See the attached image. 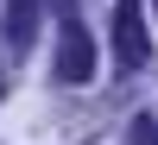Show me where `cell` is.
Instances as JSON below:
<instances>
[{
  "label": "cell",
  "instance_id": "obj_3",
  "mask_svg": "<svg viewBox=\"0 0 158 145\" xmlns=\"http://www.w3.org/2000/svg\"><path fill=\"white\" fill-rule=\"evenodd\" d=\"M32 32H38V0H6V44L19 50H32Z\"/></svg>",
  "mask_w": 158,
  "mask_h": 145
},
{
  "label": "cell",
  "instance_id": "obj_4",
  "mask_svg": "<svg viewBox=\"0 0 158 145\" xmlns=\"http://www.w3.org/2000/svg\"><path fill=\"white\" fill-rule=\"evenodd\" d=\"M127 139H133V145H158V120H152V114H139V120L127 126Z\"/></svg>",
  "mask_w": 158,
  "mask_h": 145
},
{
  "label": "cell",
  "instance_id": "obj_1",
  "mask_svg": "<svg viewBox=\"0 0 158 145\" xmlns=\"http://www.w3.org/2000/svg\"><path fill=\"white\" fill-rule=\"evenodd\" d=\"M57 82L63 88H82L95 82V38L76 13H63V32H57Z\"/></svg>",
  "mask_w": 158,
  "mask_h": 145
},
{
  "label": "cell",
  "instance_id": "obj_2",
  "mask_svg": "<svg viewBox=\"0 0 158 145\" xmlns=\"http://www.w3.org/2000/svg\"><path fill=\"white\" fill-rule=\"evenodd\" d=\"M146 57H152V38H146V19H139V0H120L114 6V63L139 70Z\"/></svg>",
  "mask_w": 158,
  "mask_h": 145
}]
</instances>
